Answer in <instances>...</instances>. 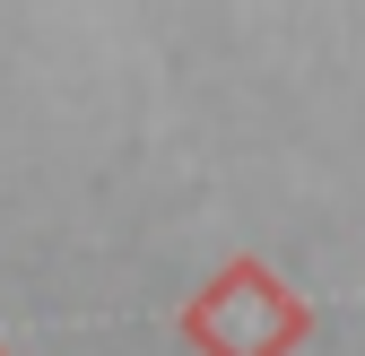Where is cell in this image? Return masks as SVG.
I'll use <instances>...</instances> for the list:
<instances>
[{
	"label": "cell",
	"instance_id": "1",
	"mask_svg": "<svg viewBox=\"0 0 365 356\" xmlns=\"http://www.w3.org/2000/svg\"><path fill=\"white\" fill-rule=\"evenodd\" d=\"M304 339H313V304L261 252L217 261L182 295V347H200V356H296Z\"/></svg>",
	"mask_w": 365,
	"mask_h": 356
},
{
	"label": "cell",
	"instance_id": "2",
	"mask_svg": "<svg viewBox=\"0 0 365 356\" xmlns=\"http://www.w3.org/2000/svg\"><path fill=\"white\" fill-rule=\"evenodd\" d=\"M0 356H9V347H0Z\"/></svg>",
	"mask_w": 365,
	"mask_h": 356
}]
</instances>
